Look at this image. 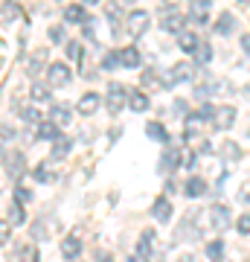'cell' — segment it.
Wrapping results in <instances>:
<instances>
[{
  "label": "cell",
  "instance_id": "obj_1",
  "mask_svg": "<svg viewBox=\"0 0 250 262\" xmlns=\"http://www.w3.org/2000/svg\"><path fill=\"white\" fill-rule=\"evenodd\" d=\"M195 73H198V67L189 64V61H177L166 70V76H160V88L163 91H172L175 84L180 82H195Z\"/></svg>",
  "mask_w": 250,
  "mask_h": 262
},
{
  "label": "cell",
  "instance_id": "obj_2",
  "mask_svg": "<svg viewBox=\"0 0 250 262\" xmlns=\"http://www.w3.org/2000/svg\"><path fill=\"white\" fill-rule=\"evenodd\" d=\"M128 91L131 88H122V84L111 82L108 84V94H105V108H108V114H122V108L128 105Z\"/></svg>",
  "mask_w": 250,
  "mask_h": 262
},
{
  "label": "cell",
  "instance_id": "obj_3",
  "mask_svg": "<svg viewBox=\"0 0 250 262\" xmlns=\"http://www.w3.org/2000/svg\"><path fill=\"white\" fill-rule=\"evenodd\" d=\"M148 24H151V18H148L146 9H131L128 15H125V32H128V38H140L148 32Z\"/></svg>",
  "mask_w": 250,
  "mask_h": 262
},
{
  "label": "cell",
  "instance_id": "obj_4",
  "mask_svg": "<svg viewBox=\"0 0 250 262\" xmlns=\"http://www.w3.org/2000/svg\"><path fill=\"white\" fill-rule=\"evenodd\" d=\"M3 166H6V175H9V181H15V184H18V181L27 175V169H29V166H27V155H24V151H9Z\"/></svg>",
  "mask_w": 250,
  "mask_h": 262
},
{
  "label": "cell",
  "instance_id": "obj_5",
  "mask_svg": "<svg viewBox=\"0 0 250 262\" xmlns=\"http://www.w3.org/2000/svg\"><path fill=\"white\" fill-rule=\"evenodd\" d=\"M70 79H73L70 67L61 64V61H56V64L47 67V84H50V88H67V84H70Z\"/></svg>",
  "mask_w": 250,
  "mask_h": 262
},
{
  "label": "cell",
  "instance_id": "obj_6",
  "mask_svg": "<svg viewBox=\"0 0 250 262\" xmlns=\"http://www.w3.org/2000/svg\"><path fill=\"white\" fill-rule=\"evenodd\" d=\"M172 215H175L172 198H169V195H157V198H154V204H151V219L160 222V225H169V222H172Z\"/></svg>",
  "mask_w": 250,
  "mask_h": 262
},
{
  "label": "cell",
  "instance_id": "obj_7",
  "mask_svg": "<svg viewBox=\"0 0 250 262\" xmlns=\"http://www.w3.org/2000/svg\"><path fill=\"white\" fill-rule=\"evenodd\" d=\"M210 222H213V230H218V233L230 230V225H233L230 207H224V204H213V207H210Z\"/></svg>",
  "mask_w": 250,
  "mask_h": 262
},
{
  "label": "cell",
  "instance_id": "obj_8",
  "mask_svg": "<svg viewBox=\"0 0 250 262\" xmlns=\"http://www.w3.org/2000/svg\"><path fill=\"white\" fill-rule=\"evenodd\" d=\"M99 105H102V96L96 94V91H84L79 96V105H76V111L82 114V117H93V114L99 111Z\"/></svg>",
  "mask_w": 250,
  "mask_h": 262
},
{
  "label": "cell",
  "instance_id": "obj_9",
  "mask_svg": "<svg viewBox=\"0 0 250 262\" xmlns=\"http://www.w3.org/2000/svg\"><path fill=\"white\" fill-rule=\"evenodd\" d=\"M50 67V50L47 47H38L32 56H29V61H27V73L29 76H38L41 70H47Z\"/></svg>",
  "mask_w": 250,
  "mask_h": 262
},
{
  "label": "cell",
  "instance_id": "obj_10",
  "mask_svg": "<svg viewBox=\"0 0 250 262\" xmlns=\"http://www.w3.org/2000/svg\"><path fill=\"white\" fill-rule=\"evenodd\" d=\"M70 151H73V137H64V134H61V137L53 143V149H50V158L47 160H50V163H61V160H67Z\"/></svg>",
  "mask_w": 250,
  "mask_h": 262
},
{
  "label": "cell",
  "instance_id": "obj_11",
  "mask_svg": "<svg viewBox=\"0 0 250 262\" xmlns=\"http://www.w3.org/2000/svg\"><path fill=\"white\" fill-rule=\"evenodd\" d=\"M213 125L218 131H230L233 125H236V108H233V105H221V108H215Z\"/></svg>",
  "mask_w": 250,
  "mask_h": 262
},
{
  "label": "cell",
  "instance_id": "obj_12",
  "mask_svg": "<svg viewBox=\"0 0 250 262\" xmlns=\"http://www.w3.org/2000/svg\"><path fill=\"white\" fill-rule=\"evenodd\" d=\"M61 137V128H58L53 120H41L35 125V140H44V143H56Z\"/></svg>",
  "mask_w": 250,
  "mask_h": 262
},
{
  "label": "cell",
  "instance_id": "obj_13",
  "mask_svg": "<svg viewBox=\"0 0 250 262\" xmlns=\"http://www.w3.org/2000/svg\"><path fill=\"white\" fill-rule=\"evenodd\" d=\"M180 163H184V160H180V149H175V146H172V149H166L163 155H160L157 169L163 172V175H169V172H175V169L180 166Z\"/></svg>",
  "mask_w": 250,
  "mask_h": 262
},
{
  "label": "cell",
  "instance_id": "obj_14",
  "mask_svg": "<svg viewBox=\"0 0 250 262\" xmlns=\"http://www.w3.org/2000/svg\"><path fill=\"white\" fill-rule=\"evenodd\" d=\"M160 27L166 29V32H175V35H180V32H184V18H180L175 9L163 6V20H160Z\"/></svg>",
  "mask_w": 250,
  "mask_h": 262
},
{
  "label": "cell",
  "instance_id": "obj_15",
  "mask_svg": "<svg viewBox=\"0 0 250 262\" xmlns=\"http://www.w3.org/2000/svg\"><path fill=\"white\" fill-rule=\"evenodd\" d=\"M61 256H64V259H79V256H82V239H79V236H64V239H61Z\"/></svg>",
  "mask_w": 250,
  "mask_h": 262
},
{
  "label": "cell",
  "instance_id": "obj_16",
  "mask_svg": "<svg viewBox=\"0 0 250 262\" xmlns=\"http://www.w3.org/2000/svg\"><path fill=\"white\" fill-rule=\"evenodd\" d=\"M120 64L125 67V70H137V67L143 64V56H140V50L134 47V44L120 50Z\"/></svg>",
  "mask_w": 250,
  "mask_h": 262
},
{
  "label": "cell",
  "instance_id": "obj_17",
  "mask_svg": "<svg viewBox=\"0 0 250 262\" xmlns=\"http://www.w3.org/2000/svg\"><path fill=\"white\" fill-rule=\"evenodd\" d=\"M189 20H192L195 27H204L207 20H210V0H195L192 9H189Z\"/></svg>",
  "mask_w": 250,
  "mask_h": 262
},
{
  "label": "cell",
  "instance_id": "obj_18",
  "mask_svg": "<svg viewBox=\"0 0 250 262\" xmlns=\"http://www.w3.org/2000/svg\"><path fill=\"white\" fill-rule=\"evenodd\" d=\"M207 189H210L207 181L201 178V175H192V178L184 184V195L186 198H201V195H207Z\"/></svg>",
  "mask_w": 250,
  "mask_h": 262
},
{
  "label": "cell",
  "instance_id": "obj_19",
  "mask_svg": "<svg viewBox=\"0 0 250 262\" xmlns=\"http://www.w3.org/2000/svg\"><path fill=\"white\" fill-rule=\"evenodd\" d=\"M47 120H53L58 125V128H61V125H70V122H73V111H70V108H67V105H53V108H50V117H47Z\"/></svg>",
  "mask_w": 250,
  "mask_h": 262
},
{
  "label": "cell",
  "instance_id": "obj_20",
  "mask_svg": "<svg viewBox=\"0 0 250 262\" xmlns=\"http://www.w3.org/2000/svg\"><path fill=\"white\" fill-rule=\"evenodd\" d=\"M148 94L146 91H128V108L134 114H146L148 111Z\"/></svg>",
  "mask_w": 250,
  "mask_h": 262
},
{
  "label": "cell",
  "instance_id": "obj_21",
  "mask_svg": "<svg viewBox=\"0 0 250 262\" xmlns=\"http://www.w3.org/2000/svg\"><path fill=\"white\" fill-rule=\"evenodd\" d=\"M32 178L38 181V184H56V169L50 166V160H44V163H38L35 169H32Z\"/></svg>",
  "mask_w": 250,
  "mask_h": 262
},
{
  "label": "cell",
  "instance_id": "obj_22",
  "mask_svg": "<svg viewBox=\"0 0 250 262\" xmlns=\"http://www.w3.org/2000/svg\"><path fill=\"white\" fill-rule=\"evenodd\" d=\"M146 137H148V140H157V143H169V131H166L163 122L148 120L146 122Z\"/></svg>",
  "mask_w": 250,
  "mask_h": 262
},
{
  "label": "cell",
  "instance_id": "obj_23",
  "mask_svg": "<svg viewBox=\"0 0 250 262\" xmlns=\"http://www.w3.org/2000/svg\"><path fill=\"white\" fill-rule=\"evenodd\" d=\"M215 32L218 35H233L236 32V15L233 12H221L218 20H215Z\"/></svg>",
  "mask_w": 250,
  "mask_h": 262
},
{
  "label": "cell",
  "instance_id": "obj_24",
  "mask_svg": "<svg viewBox=\"0 0 250 262\" xmlns=\"http://www.w3.org/2000/svg\"><path fill=\"white\" fill-rule=\"evenodd\" d=\"M192 64L195 67H207L210 61H213V44H207V41H201L198 47H195V53H192Z\"/></svg>",
  "mask_w": 250,
  "mask_h": 262
},
{
  "label": "cell",
  "instance_id": "obj_25",
  "mask_svg": "<svg viewBox=\"0 0 250 262\" xmlns=\"http://www.w3.org/2000/svg\"><path fill=\"white\" fill-rule=\"evenodd\" d=\"M151 248H154V230H143L137 239V256L148 259L151 256Z\"/></svg>",
  "mask_w": 250,
  "mask_h": 262
},
{
  "label": "cell",
  "instance_id": "obj_26",
  "mask_svg": "<svg viewBox=\"0 0 250 262\" xmlns=\"http://www.w3.org/2000/svg\"><path fill=\"white\" fill-rule=\"evenodd\" d=\"M20 18V6L15 3V0H6L3 6H0V24L6 27V24H12V20Z\"/></svg>",
  "mask_w": 250,
  "mask_h": 262
},
{
  "label": "cell",
  "instance_id": "obj_27",
  "mask_svg": "<svg viewBox=\"0 0 250 262\" xmlns=\"http://www.w3.org/2000/svg\"><path fill=\"white\" fill-rule=\"evenodd\" d=\"M204 253H207V259H210V262H224V239H221V236L213 239V242H207Z\"/></svg>",
  "mask_w": 250,
  "mask_h": 262
},
{
  "label": "cell",
  "instance_id": "obj_28",
  "mask_svg": "<svg viewBox=\"0 0 250 262\" xmlns=\"http://www.w3.org/2000/svg\"><path fill=\"white\" fill-rule=\"evenodd\" d=\"M6 222H9V227H20L24 222H27V210H24L20 204H15V201H12L9 210H6Z\"/></svg>",
  "mask_w": 250,
  "mask_h": 262
},
{
  "label": "cell",
  "instance_id": "obj_29",
  "mask_svg": "<svg viewBox=\"0 0 250 262\" xmlns=\"http://www.w3.org/2000/svg\"><path fill=\"white\" fill-rule=\"evenodd\" d=\"M64 20L67 24H84V20H87V12H84L82 3H70L64 9Z\"/></svg>",
  "mask_w": 250,
  "mask_h": 262
},
{
  "label": "cell",
  "instance_id": "obj_30",
  "mask_svg": "<svg viewBox=\"0 0 250 262\" xmlns=\"http://www.w3.org/2000/svg\"><path fill=\"white\" fill-rule=\"evenodd\" d=\"M218 151H221V158L227 160V163H236V160H241V146H239V143H233V140H224Z\"/></svg>",
  "mask_w": 250,
  "mask_h": 262
},
{
  "label": "cell",
  "instance_id": "obj_31",
  "mask_svg": "<svg viewBox=\"0 0 250 262\" xmlns=\"http://www.w3.org/2000/svg\"><path fill=\"white\" fill-rule=\"evenodd\" d=\"M201 41H198V35L195 32H189V29H184L180 35H177V47L184 50V53H195V47H198Z\"/></svg>",
  "mask_w": 250,
  "mask_h": 262
},
{
  "label": "cell",
  "instance_id": "obj_32",
  "mask_svg": "<svg viewBox=\"0 0 250 262\" xmlns=\"http://www.w3.org/2000/svg\"><path fill=\"white\" fill-rule=\"evenodd\" d=\"M15 262H41V253H38L35 245H24V248H18V253H15Z\"/></svg>",
  "mask_w": 250,
  "mask_h": 262
},
{
  "label": "cell",
  "instance_id": "obj_33",
  "mask_svg": "<svg viewBox=\"0 0 250 262\" xmlns=\"http://www.w3.org/2000/svg\"><path fill=\"white\" fill-rule=\"evenodd\" d=\"M99 67H102V70H108V73H111V70H120V50H108V53H102V61H99Z\"/></svg>",
  "mask_w": 250,
  "mask_h": 262
},
{
  "label": "cell",
  "instance_id": "obj_34",
  "mask_svg": "<svg viewBox=\"0 0 250 262\" xmlns=\"http://www.w3.org/2000/svg\"><path fill=\"white\" fill-rule=\"evenodd\" d=\"M29 236H32L35 242H44V239H50V222H47V219H38L35 225H32V230H29Z\"/></svg>",
  "mask_w": 250,
  "mask_h": 262
},
{
  "label": "cell",
  "instance_id": "obj_35",
  "mask_svg": "<svg viewBox=\"0 0 250 262\" xmlns=\"http://www.w3.org/2000/svg\"><path fill=\"white\" fill-rule=\"evenodd\" d=\"M12 195H15V204H20V207L32 204V189H29V187H24V184H15V189H12Z\"/></svg>",
  "mask_w": 250,
  "mask_h": 262
},
{
  "label": "cell",
  "instance_id": "obj_36",
  "mask_svg": "<svg viewBox=\"0 0 250 262\" xmlns=\"http://www.w3.org/2000/svg\"><path fill=\"white\" fill-rule=\"evenodd\" d=\"M29 96H32V102H50V84L35 82L32 84V91H29Z\"/></svg>",
  "mask_w": 250,
  "mask_h": 262
},
{
  "label": "cell",
  "instance_id": "obj_37",
  "mask_svg": "<svg viewBox=\"0 0 250 262\" xmlns=\"http://www.w3.org/2000/svg\"><path fill=\"white\" fill-rule=\"evenodd\" d=\"M192 117L198 122H213L215 120V105H210V102H204L198 111H192Z\"/></svg>",
  "mask_w": 250,
  "mask_h": 262
},
{
  "label": "cell",
  "instance_id": "obj_38",
  "mask_svg": "<svg viewBox=\"0 0 250 262\" xmlns=\"http://www.w3.org/2000/svg\"><path fill=\"white\" fill-rule=\"evenodd\" d=\"M64 50H67V58H70V61H79V64H82V58H84V47L79 44V41H67Z\"/></svg>",
  "mask_w": 250,
  "mask_h": 262
},
{
  "label": "cell",
  "instance_id": "obj_39",
  "mask_svg": "<svg viewBox=\"0 0 250 262\" xmlns=\"http://www.w3.org/2000/svg\"><path fill=\"white\" fill-rule=\"evenodd\" d=\"M20 120L24 122H41V111H38L35 105H20Z\"/></svg>",
  "mask_w": 250,
  "mask_h": 262
},
{
  "label": "cell",
  "instance_id": "obj_40",
  "mask_svg": "<svg viewBox=\"0 0 250 262\" xmlns=\"http://www.w3.org/2000/svg\"><path fill=\"white\" fill-rule=\"evenodd\" d=\"M140 82H143V88H154V84H160V73L154 70V67H148V70H143Z\"/></svg>",
  "mask_w": 250,
  "mask_h": 262
},
{
  "label": "cell",
  "instance_id": "obj_41",
  "mask_svg": "<svg viewBox=\"0 0 250 262\" xmlns=\"http://www.w3.org/2000/svg\"><path fill=\"white\" fill-rule=\"evenodd\" d=\"M236 233L239 236H250V213H241L236 219Z\"/></svg>",
  "mask_w": 250,
  "mask_h": 262
},
{
  "label": "cell",
  "instance_id": "obj_42",
  "mask_svg": "<svg viewBox=\"0 0 250 262\" xmlns=\"http://www.w3.org/2000/svg\"><path fill=\"white\" fill-rule=\"evenodd\" d=\"M15 137H18V128H15V125H6V122H3V125H0V140H3V143H12Z\"/></svg>",
  "mask_w": 250,
  "mask_h": 262
},
{
  "label": "cell",
  "instance_id": "obj_43",
  "mask_svg": "<svg viewBox=\"0 0 250 262\" xmlns=\"http://www.w3.org/2000/svg\"><path fill=\"white\" fill-rule=\"evenodd\" d=\"M50 41H53V44H67L64 27H50Z\"/></svg>",
  "mask_w": 250,
  "mask_h": 262
},
{
  "label": "cell",
  "instance_id": "obj_44",
  "mask_svg": "<svg viewBox=\"0 0 250 262\" xmlns=\"http://www.w3.org/2000/svg\"><path fill=\"white\" fill-rule=\"evenodd\" d=\"M9 236H12L9 222H0V245H6V242H9Z\"/></svg>",
  "mask_w": 250,
  "mask_h": 262
},
{
  "label": "cell",
  "instance_id": "obj_45",
  "mask_svg": "<svg viewBox=\"0 0 250 262\" xmlns=\"http://www.w3.org/2000/svg\"><path fill=\"white\" fill-rule=\"evenodd\" d=\"M172 111H175V117H186V99H175Z\"/></svg>",
  "mask_w": 250,
  "mask_h": 262
},
{
  "label": "cell",
  "instance_id": "obj_46",
  "mask_svg": "<svg viewBox=\"0 0 250 262\" xmlns=\"http://www.w3.org/2000/svg\"><path fill=\"white\" fill-rule=\"evenodd\" d=\"M166 192H177V181L175 178H166Z\"/></svg>",
  "mask_w": 250,
  "mask_h": 262
},
{
  "label": "cell",
  "instance_id": "obj_47",
  "mask_svg": "<svg viewBox=\"0 0 250 262\" xmlns=\"http://www.w3.org/2000/svg\"><path fill=\"white\" fill-rule=\"evenodd\" d=\"M241 50H244V53H250V32L241 38Z\"/></svg>",
  "mask_w": 250,
  "mask_h": 262
},
{
  "label": "cell",
  "instance_id": "obj_48",
  "mask_svg": "<svg viewBox=\"0 0 250 262\" xmlns=\"http://www.w3.org/2000/svg\"><path fill=\"white\" fill-rule=\"evenodd\" d=\"M96 262H113V256H111V253H99V256H96Z\"/></svg>",
  "mask_w": 250,
  "mask_h": 262
},
{
  "label": "cell",
  "instance_id": "obj_49",
  "mask_svg": "<svg viewBox=\"0 0 250 262\" xmlns=\"http://www.w3.org/2000/svg\"><path fill=\"white\" fill-rule=\"evenodd\" d=\"M177 262H195V253H184V256H180Z\"/></svg>",
  "mask_w": 250,
  "mask_h": 262
},
{
  "label": "cell",
  "instance_id": "obj_50",
  "mask_svg": "<svg viewBox=\"0 0 250 262\" xmlns=\"http://www.w3.org/2000/svg\"><path fill=\"white\" fill-rule=\"evenodd\" d=\"M125 262H148V259H143V256H137V253H131V256H128Z\"/></svg>",
  "mask_w": 250,
  "mask_h": 262
},
{
  "label": "cell",
  "instance_id": "obj_51",
  "mask_svg": "<svg viewBox=\"0 0 250 262\" xmlns=\"http://www.w3.org/2000/svg\"><path fill=\"white\" fill-rule=\"evenodd\" d=\"M82 3H87V6H93V3H99V0H82Z\"/></svg>",
  "mask_w": 250,
  "mask_h": 262
},
{
  "label": "cell",
  "instance_id": "obj_52",
  "mask_svg": "<svg viewBox=\"0 0 250 262\" xmlns=\"http://www.w3.org/2000/svg\"><path fill=\"white\" fill-rule=\"evenodd\" d=\"M117 3H120V6H125V3H134V0H117Z\"/></svg>",
  "mask_w": 250,
  "mask_h": 262
},
{
  "label": "cell",
  "instance_id": "obj_53",
  "mask_svg": "<svg viewBox=\"0 0 250 262\" xmlns=\"http://www.w3.org/2000/svg\"><path fill=\"white\" fill-rule=\"evenodd\" d=\"M244 96H247V99H250V84H247V88H244Z\"/></svg>",
  "mask_w": 250,
  "mask_h": 262
},
{
  "label": "cell",
  "instance_id": "obj_54",
  "mask_svg": "<svg viewBox=\"0 0 250 262\" xmlns=\"http://www.w3.org/2000/svg\"><path fill=\"white\" fill-rule=\"evenodd\" d=\"M0 160H6V155H3V146H0Z\"/></svg>",
  "mask_w": 250,
  "mask_h": 262
},
{
  "label": "cell",
  "instance_id": "obj_55",
  "mask_svg": "<svg viewBox=\"0 0 250 262\" xmlns=\"http://www.w3.org/2000/svg\"><path fill=\"white\" fill-rule=\"evenodd\" d=\"M239 3H247V0H239Z\"/></svg>",
  "mask_w": 250,
  "mask_h": 262
},
{
  "label": "cell",
  "instance_id": "obj_56",
  "mask_svg": "<svg viewBox=\"0 0 250 262\" xmlns=\"http://www.w3.org/2000/svg\"><path fill=\"white\" fill-rule=\"evenodd\" d=\"M192 3H195V0H192Z\"/></svg>",
  "mask_w": 250,
  "mask_h": 262
}]
</instances>
